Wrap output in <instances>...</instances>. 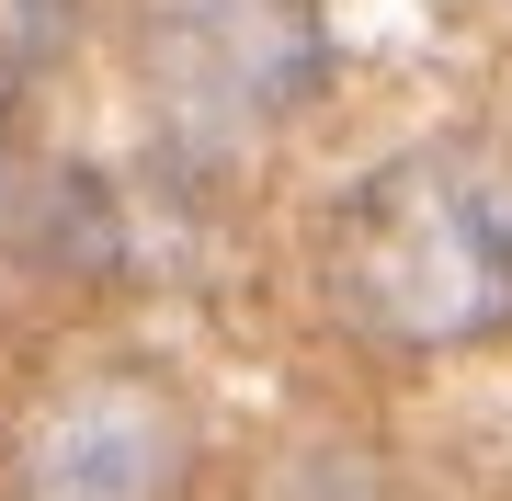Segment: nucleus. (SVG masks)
Masks as SVG:
<instances>
[{
    "instance_id": "nucleus-1",
    "label": "nucleus",
    "mask_w": 512,
    "mask_h": 501,
    "mask_svg": "<svg viewBox=\"0 0 512 501\" xmlns=\"http://www.w3.org/2000/svg\"><path fill=\"white\" fill-rule=\"evenodd\" d=\"M342 297L376 331H410V342H467L490 319H512V228H501V205L456 194L433 160L387 171L353 205V228H342Z\"/></svg>"
}]
</instances>
